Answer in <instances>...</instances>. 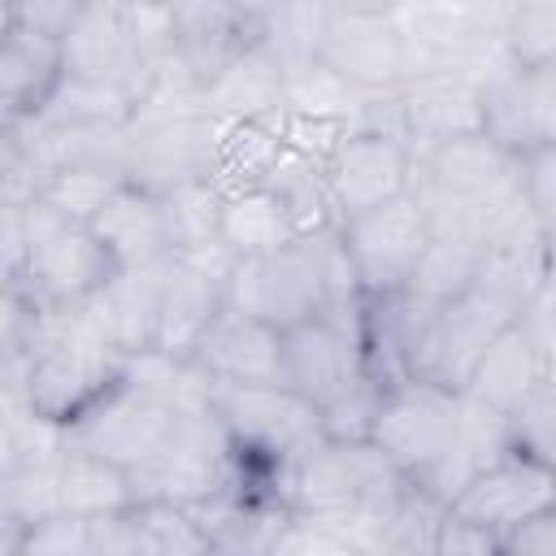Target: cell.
Returning a JSON list of instances; mask_svg holds the SVG:
<instances>
[{
	"mask_svg": "<svg viewBox=\"0 0 556 556\" xmlns=\"http://www.w3.org/2000/svg\"><path fill=\"white\" fill-rule=\"evenodd\" d=\"M122 361L91 317L78 308H30L22 339V400L65 426L113 382H122Z\"/></svg>",
	"mask_w": 556,
	"mask_h": 556,
	"instance_id": "cell-1",
	"label": "cell"
},
{
	"mask_svg": "<svg viewBox=\"0 0 556 556\" xmlns=\"http://www.w3.org/2000/svg\"><path fill=\"white\" fill-rule=\"evenodd\" d=\"M113 256L87 222L56 213L43 200H26V274L17 295L30 308H78L109 278Z\"/></svg>",
	"mask_w": 556,
	"mask_h": 556,
	"instance_id": "cell-2",
	"label": "cell"
},
{
	"mask_svg": "<svg viewBox=\"0 0 556 556\" xmlns=\"http://www.w3.org/2000/svg\"><path fill=\"white\" fill-rule=\"evenodd\" d=\"M135 500H169L200 508L235 486V443L213 408L174 417L161 447L130 469Z\"/></svg>",
	"mask_w": 556,
	"mask_h": 556,
	"instance_id": "cell-3",
	"label": "cell"
},
{
	"mask_svg": "<svg viewBox=\"0 0 556 556\" xmlns=\"http://www.w3.org/2000/svg\"><path fill=\"white\" fill-rule=\"evenodd\" d=\"M517 308H521V295L473 274V282L460 295L434 304V313L426 317V330L413 348L408 378H430L439 387L460 391L482 348L517 317Z\"/></svg>",
	"mask_w": 556,
	"mask_h": 556,
	"instance_id": "cell-4",
	"label": "cell"
},
{
	"mask_svg": "<svg viewBox=\"0 0 556 556\" xmlns=\"http://www.w3.org/2000/svg\"><path fill=\"white\" fill-rule=\"evenodd\" d=\"M208 408L239 452L287 469L321 443L317 408L282 382H213Z\"/></svg>",
	"mask_w": 556,
	"mask_h": 556,
	"instance_id": "cell-5",
	"label": "cell"
},
{
	"mask_svg": "<svg viewBox=\"0 0 556 556\" xmlns=\"http://www.w3.org/2000/svg\"><path fill=\"white\" fill-rule=\"evenodd\" d=\"M226 304L248 317L269 321L274 330H287L330 308L326 274H321V261L308 235H295L269 252L235 256L230 278H226Z\"/></svg>",
	"mask_w": 556,
	"mask_h": 556,
	"instance_id": "cell-6",
	"label": "cell"
},
{
	"mask_svg": "<svg viewBox=\"0 0 556 556\" xmlns=\"http://www.w3.org/2000/svg\"><path fill=\"white\" fill-rule=\"evenodd\" d=\"M365 343H361V300L321 308L308 321H295L278 334V378L313 408L365 378Z\"/></svg>",
	"mask_w": 556,
	"mask_h": 556,
	"instance_id": "cell-7",
	"label": "cell"
},
{
	"mask_svg": "<svg viewBox=\"0 0 556 556\" xmlns=\"http://www.w3.org/2000/svg\"><path fill=\"white\" fill-rule=\"evenodd\" d=\"M460 417V391L439 387L430 378H400L382 391L369 443L404 473V478H426L439 456L447 452Z\"/></svg>",
	"mask_w": 556,
	"mask_h": 556,
	"instance_id": "cell-8",
	"label": "cell"
},
{
	"mask_svg": "<svg viewBox=\"0 0 556 556\" xmlns=\"http://www.w3.org/2000/svg\"><path fill=\"white\" fill-rule=\"evenodd\" d=\"M343 248L352 256L361 295H387L400 291L417 265V256L430 243V222L421 200L413 195V187L369 213H356L348 222H339Z\"/></svg>",
	"mask_w": 556,
	"mask_h": 556,
	"instance_id": "cell-9",
	"label": "cell"
},
{
	"mask_svg": "<svg viewBox=\"0 0 556 556\" xmlns=\"http://www.w3.org/2000/svg\"><path fill=\"white\" fill-rule=\"evenodd\" d=\"M321 187L330 222L369 213L413 187V152L382 130H343L321 156Z\"/></svg>",
	"mask_w": 556,
	"mask_h": 556,
	"instance_id": "cell-10",
	"label": "cell"
},
{
	"mask_svg": "<svg viewBox=\"0 0 556 556\" xmlns=\"http://www.w3.org/2000/svg\"><path fill=\"white\" fill-rule=\"evenodd\" d=\"M169 426H174L169 408H161L156 400L135 391L130 382H113L100 400H91L78 417H70L61 426V447L91 452L122 469H135L139 460H148L161 447Z\"/></svg>",
	"mask_w": 556,
	"mask_h": 556,
	"instance_id": "cell-11",
	"label": "cell"
},
{
	"mask_svg": "<svg viewBox=\"0 0 556 556\" xmlns=\"http://www.w3.org/2000/svg\"><path fill=\"white\" fill-rule=\"evenodd\" d=\"M478 130L513 156L556 143V65H500L478 87Z\"/></svg>",
	"mask_w": 556,
	"mask_h": 556,
	"instance_id": "cell-12",
	"label": "cell"
},
{
	"mask_svg": "<svg viewBox=\"0 0 556 556\" xmlns=\"http://www.w3.org/2000/svg\"><path fill=\"white\" fill-rule=\"evenodd\" d=\"M395 473L369 439H321L287 469V504L300 513H348Z\"/></svg>",
	"mask_w": 556,
	"mask_h": 556,
	"instance_id": "cell-13",
	"label": "cell"
},
{
	"mask_svg": "<svg viewBox=\"0 0 556 556\" xmlns=\"http://www.w3.org/2000/svg\"><path fill=\"white\" fill-rule=\"evenodd\" d=\"M556 504V473L547 460L534 456H517L504 452L500 460L482 465L447 504V513L478 521L482 530H491L495 539H504L517 521H526L530 513H543Z\"/></svg>",
	"mask_w": 556,
	"mask_h": 556,
	"instance_id": "cell-14",
	"label": "cell"
},
{
	"mask_svg": "<svg viewBox=\"0 0 556 556\" xmlns=\"http://www.w3.org/2000/svg\"><path fill=\"white\" fill-rule=\"evenodd\" d=\"M317 61L356 91H387L408 78L404 35L391 13H330Z\"/></svg>",
	"mask_w": 556,
	"mask_h": 556,
	"instance_id": "cell-15",
	"label": "cell"
},
{
	"mask_svg": "<svg viewBox=\"0 0 556 556\" xmlns=\"http://www.w3.org/2000/svg\"><path fill=\"white\" fill-rule=\"evenodd\" d=\"M61 61H65V74L122 83L139 100L148 65L139 61L135 39H130V9H126V0H87L83 17L61 39Z\"/></svg>",
	"mask_w": 556,
	"mask_h": 556,
	"instance_id": "cell-16",
	"label": "cell"
},
{
	"mask_svg": "<svg viewBox=\"0 0 556 556\" xmlns=\"http://www.w3.org/2000/svg\"><path fill=\"white\" fill-rule=\"evenodd\" d=\"M161 274H165V261L113 269V278L83 304V313L117 356H135L156 343Z\"/></svg>",
	"mask_w": 556,
	"mask_h": 556,
	"instance_id": "cell-17",
	"label": "cell"
},
{
	"mask_svg": "<svg viewBox=\"0 0 556 556\" xmlns=\"http://www.w3.org/2000/svg\"><path fill=\"white\" fill-rule=\"evenodd\" d=\"M278 334L269 321L248 317L230 304L217 308V317L195 339L191 356L213 382H282L278 378Z\"/></svg>",
	"mask_w": 556,
	"mask_h": 556,
	"instance_id": "cell-18",
	"label": "cell"
},
{
	"mask_svg": "<svg viewBox=\"0 0 556 556\" xmlns=\"http://www.w3.org/2000/svg\"><path fill=\"white\" fill-rule=\"evenodd\" d=\"M96 230V239L109 248L113 265L126 269V265H152V261H165L169 256V235H165V217H161V204L148 187L122 178L104 204L91 213L87 222Z\"/></svg>",
	"mask_w": 556,
	"mask_h": 556,
	"instance_id": "cell-19",
	"label": "cell"
},
{
	"mask_svg": "<svg viewBox=\"0 0 556 556\" xmlns=\"http://www.w3.org/2000/svg\"><path fill=\"white\" fill-rule=\"evenodd\" d=\"M543 378H552V361H543V356L534 352V343L521 334V326H517V317H513V321L482 348V356H478V365L469 369L460 395H469V400H478V404H486V408H495V413H508V408H517Z\"/></svg>",
	"mask_w": 556,
	"mask_h": 556,
	"instance_id": "cell-20",
	"label": "cell"
},
{
	"mask_svg": "<svg viewBox=\"0 0 556 556\" xmlns=\"http://www.w3.org/2000/svg\"><path fill=\"white\" fill-rule=\"evenodd\" d=\"M61 74H65V61L56 39L9 26L0 35V122L35 117L39 104L61 83Z\"/></svg>",
	"mask_w": 556,
	"mask_h": 556,
	"instance_id": "cell-21",
	"label": "cell"
},
{
	"mask_svg": "<svg viewBox=\"0 0 556 556\" xmlns=\"http://www.w3.org/2000/svg\"><path fill=\"white\" fill-rule=\"evenodd\" d=\"M204 104L217 122H239V117H269L282 109V65L274 52L252 35L204 87Z\"/></svg>",
	"mask_w": 556,
	"mask_h": 556,
	"instance_id": "cell-22",
	"label": "cell"
},
{
	"mask_svg": "<svg viewBox=\"0 0 556 556\" xmlns=\"http://www.w3.org/2000/svg\"><path fill=\"white\" fill-rule=\"evenodd\" d=\"M217 239L235 256H252V252H269L278 243L295 239V222H291L287 204L265 182H243V187H230L222 195Z\"/></svg>",
	"mask_w": 556,
	"mask_h": 556,
	"instance_id": "cell-23",
	"label": "cell"
},
{
	"mask_svg": "<svg viewBox=\"0 0 556 556\" xmlns=\"http://www.w3.org/2000/svg\"><path fill=\"white\" fill-rule=\"evenodd\" d=\"M56 495H61V513H74L87 521L135 504L130 469L104 456H91V452H74V447H61L56 456Z\"/></svg>",
	"mask_w": 556,
	"mask_h": 556,
	"instance_id": "cell-24",
	"label": "cell"
},
{
	"mask_svg": "<svg viewBox=\"0 0 556 556\" xmlns=\"http://www.w3.org/2000/svg\"><path fill=\"white\" fill-rule=\"evenodd\" d=\"M122 382H130L135 391H143L148 400H156L174 417L204 413L208 391H213V378L200 369L195 356H174V352H161V348L126 356L122 361Z\"/></svg>",
	"mask_w": 556,
	"mask_h": 556,
	"instance_id": "cell-25",
	"label": "cell"
},
{
	"mask_svg": "<svg viewBox=\"0 0 556 556\" xmlns=\"http://www.w3.org/2000/svg\"><path fill=\"white\" fill-rule=\"evenodd\" d=\"M135 113V91L104 78L61 74L52 96L30 117L35 126H126Z\"/></svg>",
	"mask_w": 556,
	"mask_h": 556,
	"instance_id": "cell-26",
	"label": "cell"
},
{
	"mask_svg": "<svg viewBox=\"0 0 556 556\" xmlns=\"http://www.w3.org/2000/svg\"><path fill=\"white\" fill-rule=\"evenodd\" d=\"M222 182L217 178H182L165 191H156L161 217H165V235H169V252L182 248H200L217 239V222H222Z\"/></svg>",
	"mask_w": 556,
	"mask_h": 556,
	"instance_id": "cell-27",
	"label": "cell"
},
{
	"mask_svg": "<svg viewBox=\"0 0 556 556\" xmlns=\"http://www.w3.org/2000/svg\"><path fill=\"white\" fill-rule=\"evenodd\" d=\"M330 0H282L265 22H261V43L274 52V61L287 70H300L317 61L326 22H330Z\"/></svg>",
	"mask_w": 556,
	"mask_h": 556,
	"instance_id": "cell-28",
	"label": "cell"
},
{
	"mask_svg": "<svg viewBox=\"0 0 556 556\" xmlns=\"http://www.w3.org/2000/svg\"><path fill=\"white\" fill-rule=\"evenodd\" d=\"M478 261H482V243H469V239H447V235H430L426 252L417 256L404 291L430 300V304H443L452 295H460L473 274H478Z\"/></svg>",
	"mask_w": 556,
	"mask_h": 556,
	"instance_id": "cell-29",
	"label": "cell"
},
{
	"mask_svg": "<svg viewBox=\"0 0 556 556\" xmlns=\"http://www.w3.org/2000/svg\"><path fill=\"white\" fill-rule=\"evenodd\" d=\"M500 43L513 65H556V0H513L500 17Z\"/></svg>",
	"mask_w": 556,
	"mask_h": 556,
	"instance_id": "cell-30",
	"label": "cell"
},
{
	"mask_svg": "<svg viewBox=\"0 0 556 556\" xmlns=\"http://www.w3.org/2000/svg\"><path fill=\"white\" fill-rule=\"evenodd\" d=\"M130 521H135L139 552H152V556L208 552V539H204L195 513L182 508V504H169V500H135L130 504Z\"/></svg>",
	"mask_w": 556,
	"mask_h": 556,
	"instance_id": "cell-31",
	"label": "cell"
},
{
	"mask_svg": "<svg viewBox=\"0 0 556 556\" xmlns=\"http://www.w3.org/2000/svg\"><path fill=\"white\" fill-rule=\"evenodd\" d=\"M122 182V174L109 169H91V165H52L39 178L35 200L52 204L56 213L74 217V222H91V213L104 204V195Z\"/></svg>",
	"mask_w": 556,
	"mask_h": 556,
	"instance_id": "cell-32",
	"label": "cell"
},
{
	"mask_svg": "<svg viewBox=\"0 0 556 556\" xmlns=\"http://www.w3.org/2000/svg\"><path fill=\"white\" fill-rule=\"evenodd\" d=\"M504 430H508V452L534 456V460L552 465V452H556V395H552V378H543L517 408L504 413Z\"/></svg>",
	"mask_w": 556,
	"mask_h": 556,
	"instance_id": "cell-33",
	"label": "cell"
},
{
	"mask_svg": "<svg viewBox=\"0 0 556 556\" xmlns=\"http://www.w3.org/2000/svg\"><path fill=\"white\" fill-rule=\"evenodd\" d=\"M382 382L374 374L356 378L352 387H343L339 395H330L326 404H317V421H321V439H369L378 404H382Z\"/></svg>",
	"mask_w": 556,
	"mask_h": 556,
	"instance_id": "cell-34",
	"label": "cell"
},
{
	"mask_svg": "<svg viewBox=\"0 0 556 556\" xmlns=\"http://www.w3.org/2000/svg\"><path fill=\"white\" fill-rule=\"evenodd\" d=\"M517 195L543 226L556 222V143L517 156Z\"/></svg>",
	"mask_w": 556,
	"mask_h": 556,
	"instance_id": "cell-35",
	"label": "cell"
},
{
	"mask_svg": "<svg viewBox=\"0 0 556 556\" xmlns=\"http://www.w3.org/2000/svg\"><path fill=\"white\" fill-rule=\"evenodd\" d=\"M17 552H83V556H91L87 517H74V513L39 517L35 526L22 530V547Z\"/></svg>",
	"mask_w": 556,
	"mask_h": 556,
	"instance_id": "cell-36",
	"label": "cell"
},
{
	"mask_svg": "<svg viewBox=\"0 0 556 556\" xmlns=\"http://www.w3.org/2000/svg\"><path fill=\"white\" fill-rule=\"evenodd\" d=\"M87 0H9V13H13V26L22 30H35V35H48V39H65L70 26L83 17Z\"/></svg>",
	"mask_w": 556,
	"mask_h": 556,
	"instance_id": "cell-37",
	"label": "cell"
},
{
	"mask_svg": "<svg viewBox=\"0 0 556 556\" xmlns=\"http://www.w3.org/2000/svg\"><path fill=\"white\" fill-rule=\"evenodd\" d=\"M26 274V204L0 200V291H17Z\"/></svg>",
	"mask_w": 556,
	"mask_h": 556,
	"instance_id": "cell-38",
	"label": "cell"
},
{
	"mask_svg": "<svg viewBox=\"0 0 556 556\" xmlns=\"http://www.w3.org/2000/svg\"><path fill=\"white\" fill-rule=\"evenodd\" d=\"M430 552H439V556H447V552L452 556H460V552H469V556H495L500 552V539L491 530H482L478 521H465L456 513H443Z\"/></svg>",
	"mask_w": 556,
	"mask_h": 556,
	"instance_id": "cell-39",
	"label": "cell"
},
{
	"mask_svg": "<svg viewBox=\"0 0 556 556\" xmlns=\"http://www.w3.org/2000/svg\"><path fill=\"white\" fill-rule=\"evenodd\" d=\"M500 552H513V556H552L556 552V504L543 508V513H530L526 521H517L500 539Z\"/></svg>",
	"mask_w": 556,
	"mask_h": 556,
	"instance_id": "cell-40",
	"label": "cell"
},
{
	"mask_svg": "<svg viewBox=\"0 0 556 556\" xmlns=\"http://www.w3.org/2000/svg\"><path fill=\"white\" fill-rule=\"evenodd\" d=\"M404 0H330V9L339 13H395Z\"/></svg>",
	"mask_w": 556,
	"mask_h": 556,
	"instance_id": "cell-41",
	"label": "cell"
},
{
	"mask_svg": "<svg viewBox=\"0 0 556 556\" xmlns=\"http://www.w3.org/2000/svg\"><path fill=\"white\" fill-rule=\"evenodd\" d=\"M135 4H143V0H135Z\"/></svg>",
	"mask_w": 556,
	"mask_h": 556,
	"instance_id": "cell-42",
	"label": "cell"
}]
</instances>
